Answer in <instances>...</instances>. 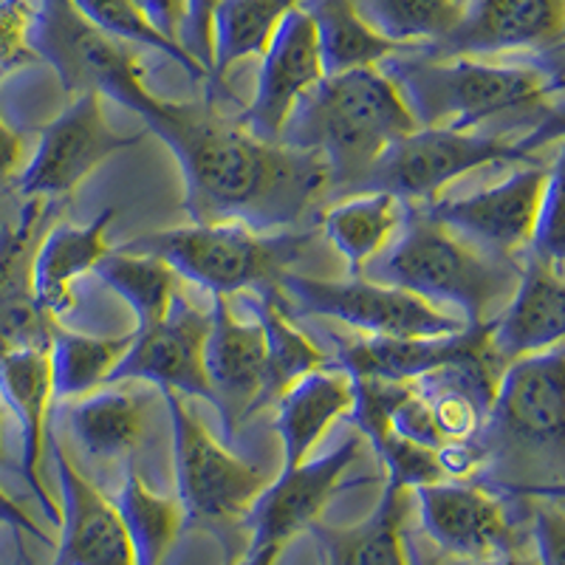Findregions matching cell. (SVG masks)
Returning <instances> with one entry per match:
<instances>
[{
	"label": "cell",
	"instance_id": "6da1fadb",
	"mask_svg": "<svg viewBox=\"0 0 565 565\" xmlns=\"http://www.w3.org/2000/svg\"><path fill=\"white\" fill-rule=\"evenodd\" d=\"M150 134L179 161L184 210L193 224H244L289 230L331 186L320 153L257 139L206 105L173 103Z\"/></svg>",
	"mask_w": 565,
	"mask_h": 565
},
{
	"label": "cell",
	"instance_id": "7a4b0ae2",
	"mask_svg": "<svg viewBox=\"0 0 565 565\" xmlns=\"http://www.w3.org/2000/svg\"><path fill=\"white\" fill-rule=\"evenodd\" d=\"M559 57L552 63H492L489 57L405 52L385 60L382 71L396 83L418 128L476 130L501 116L559 110Z\"/></svg>",
	"mask_w": 565,
	"mask_h": 565
},
{
	"label": "cell",
	"instance_id": "3957f363",
	"mask_svg": "<svg viewBox=\"0 0 565 565\" xmlns=\"http://www.w3.org/2000/svg\"><path fill=\"white\" fill-rule=\"evenodd\" d=\"M416 128L396 83L371 65L322 77L289 116L280 141L320 153L331 186L356 193L380 156Z\"/></svg>",
	"mask_w": 565,
	"mask_h": 565
},
{
	"label": "cell",
	"instance_id": "277c9868",
	"mask_svg": "<svg viewBox=\"0 0 565 565\" xmlns=\"http://www.w3.org/2000/svg\"><path fill=\"white\" fill-rule=\"evenodd\" d=\"M376 282L413 291L438 309L456 306L467 326H483L501 311L521 275V257L492 255L411 206L396 238L360 271Z\"/></svg>",
	"mask_w": 565,
	"mask_h": 565
},
{
	"label": "cell",
	"instance_id": "5b68a950",
	"mask_svg": "<svg viewBox=\"0 0 565 565\" xmlns=\"http://www.w3.org/2000/svg\"><path fill=\"white\" fill-rule=\"evenodd\" d=\"M311 232H257L244 224H190L148 232L119 249L161 257L181 280H190L212 297L277 289L300 252L311 244Z\"/></svg>",
	"mask_w": 565,
	"mask_h": 565
},
{
	"label": "cell",
	"instance_id": "8992f818",
	"mask_svg": "<svg viewBox=\"0 0 565 565\" xmlns=\"http://www.w3.org/2000/svg\"><path fill=\"white\" fill-rule=\"evenodd\" d=\"M29 45L49 63L68 94H99L141 116L145 125L164 119L173 103L148 88L145 71L122 40L99 32L71 0H38L29 23Z\"/></svg>",
	"mask_w": 565,
	"mask_h": 565
},
{
	"label": "cell",
	"instance_id": "52a82bcc",
	"mask_svg": "<svg viewBox=\"0 0 565 565\" xmlns=\"http://www.w3.org/2000/svg\"><path fill=\"white\" fill-rule=\"evenodd\" d=\"M559 134H563V116L540 122L521 139H507L483 130L416 128L393 141L380 156L360 190H385L407 206H427L441 199L452 181L472 170L507 164V161H532L534 150L543 148L548 139H559Z\"/></svg>",
	"mask_w": 565,
	"mask_h": 565
},
{
	"label": "cell",
	"instance_id": "ba28073f",
	"mask_svg": "<svg viewBox=\"0 0 565 565\" xmlns=\"http://www.w3.org/2000/svg\"><path fill=\"white\" fill-rule=\"evenodd\" d=\"M173 430L175 498L186 523L206 529H230L246 521L249 509L269 487V476L238 458L212 436L181 393L161 391Z\"/></svg>",
	"mask_w": 565,
	"mask_h": 565
},
{
	"label": "cell",
	"instance_id": "9c48e42d",
	"mask_svg": "<svg viewBox=\"0 0 565 565\" xmlns=\"http://www.w3.org/2000/svg\"><path fill=\"white\" fill-rule=\"evenodd\" d=\"M286 306L311 317H328L362 337H444L467 328L463 317L438 309L413 291L351 275L348 280L282 271L277 280Z\"/></svg>",
	"mask_w": 565,
	"mask_h": 565
},
{
	"label": "cell",
	"instance_id": "30bf717a",
	"mask_svg": "<svg viewBox=\"0 0 565 565\" xmlns=\"http://www.w3.org/2000/svg\"><path fill=\"white\" fill-rule=\"evenodd\" d=\"M141 139L145 134L122 136L110 128L99 94H77L40 130L34 156L18 175V193L43 201L68 199L99 164Z\"/></svg>",
	"mask_w": 565,
	"mask_h": 565
},
{
	"label": "cell",
	"instance_id": "8fae6325",
	"mask_svg": "<svg viewBox=\"0 0 565 565\" xmlns=\"http://www.w3.org/2000/svg\"><path fill=\"white\" fill-rule=\"evenodd\" d=\"M554 161L526 164L487 190L463 199H438L424 210L481 249L518 260L532 244L534 221L554 173Z\"/></svg>",
	"mask_w": 565,
	"mask_h": 565
},
{
	"label": "cell",
	"instance_id": "7c38bea8",
	"mask_svg": "<svg viewBox=\"0 0 565 565\" xmlns=\"http://www.w3.org/2000/svg\"><path fill=\"white\" fill-rule=\"evenodd\" d=\"M206 334H210V311L195 309L179 295L164 320L136 328L134 345L110 373L108 385L150 382L159 391L204 398L215 407V393L204 365Z\"/></svg>",
	"mask_w": 565,
	"mask_h": 565
},
{
	"label": "cell",
	"instance_id": "4fadbf2b",
	"mask_svg": "<svg viewBox=\"0 0 565 565\" xmlns=\"http://www.w3.org/2000/svg\"><path fill=\"white\" fill-rule=\"evenodd\" d=\"M563 345L503 365L487 422L512 447L559 452L563 444Z\"/></svg>",
	"mask_w": 565,
	"mask_h": 565
},
{
	"label": "cell",
	"instance_id": "5bb4252c",
	"mask_svg": "<svg viewBox=\"0 0 565 565\" xmlns=\"http://www.w3.org/2000/svg\"><path fill=\"white\" fill-rule=\"evenodd\" d=\"M565 0H472L458 26L418 54L494 57L509 52L546 54L563 49Z\"/></svg>",
	"mask_w": 565,
	"mask_h": 565
},
{
	"label": "cell",
	"instance_id": "9a60e30c",
	"mask_svg": "<svg viewBox=\"0 0 565 565\" xmlns=\"http://www.w3.org/2000/svg\"><path fill=\"white\" fill-rule=\"evenodd\" d=\"M322 77L315 23L306 9L295 7L260 54L255 97L241 110L238 122L257 139L280 141L289 116Z\"/></svg>",
	"mask_w": 565,
	"mask_h": 565
},
{
	"label": "cell",
	"instance_id": "2e32d148",
	"mask_svg": "<svg viewBox=\"0 0 565 565\" xmlns=\"http://www.w3.org/2000/svg\"><path fill=\"white\" fill-rule=\"evenodd\" d=\"M494 360L489 322L444 337H362L337 342V362L351 380L411 385L438 371Z\"/></svg>",
	"mask_w": 565,
	"mask_h": 565
},
{
	"label": "cell",
	"instance_id": "e0dca14e",
	"mask_svg": "<svg viewBox=\"0 0 565 565\" xmlns=\"http://www.w3.org/2000/svg\"><path fill=\"white\" fill-rule=\"evenodd\" d=\"M204 365L215 393V411L232 436L246 418L266 407L269 362L260 322L232 315L230 297H212Z\"/></svg>",
	"mask_w": 565,
	"mask_h": 565
},
{
	"label": "cell",
	"instance_id": "ac0fdd59",
	"mask_svg": "<svg viewBox=\"0 0 565 565\" xmlns=\"http://www.w3.org/2000/svg\"><path fill=\"white\" fill-rule=\"evenodd\" d=\"M427 537L458 559H489L518 552L503 501L467 481H438L413 489Z\"/></svg>",
	"mask_w": 565,
	"mask_h": 565
},
{
	"label": "cell",
	"instance_id": "d6986e66",
	"mask_svg": "<svg viewBox=\"0 0 565 565\" xmlns=\"http://www.w3.org/2000/svg\"><path fill=\"white\" fill-rule=\"evenodd\" d=\"M362 436H351L320 458H306L295 467H282L277 481L260 492L255 507L246 514L252 532V546H282L295 534L317 523L331 494L340 487L351 463L360 458Z\"/></svg>",
	"mask_w": 565,
	"mask_h": 565
},
{
	"label": "cell",
	"instance_id": "ffe728a7",
	"mask_svg": "<svg viewBox=\"0 0 565 565\" xmlns=\"http://www.w3.org/2000/svg\"><path fill=\"white\" fill-rule=\"evenodd\" d=\"M565 337V266L534 252L521 255L512 297L489 320V348L501 365L552 351Z\"/></svg>",
	"mask_w": 565,
	"mask_h": 565
},
{
	"label": "cell",
	"instance_id": "44dd1931",
	"mask_svg": "<svg viewBox=\"0 0 565 565\" xmlns=\"http://www.w3.org/2000/svg\"><path fill=\"white\" fill-rule=\"evenodd\" d=\"M49 447L63 494L57 521L63 534L54 565H136L116 503L74 467L54 433H49Z\"/></svg>",
	"mask_w": 565,
	"mask_h": 565
},
{
	"label": "cell",
	"instance_id": "7402d4cb",
	"mask_svg": "<svg viewBox=\"0 0 565 565\" xmlns=\"http://www.w3.org/2000/svg\"><path fill=\"white\" fill-rule=\"evenodd\" d=\"M52 201L29 199L18 221L0 226V353L49 345L57 322L40 309L32 282L38 230Z\"/></svg>",
	"mask_w": 565,
	"mask_h": 565
},
{
	"label": "cell",
	"instance_id": "603a6c76",
	"mask_svg": "<svg viewBox=\"0 0 565 565\" xmlns=\"http://www.w3.org/2000/svg\"><path fill=\"white\" fill-rule=\"evenodd\" d=\"M0 402L9 407V413L18 422L20 430V472L34 489L52 521L57 523L60 514L40 478V463H43L45 441L52 433V356L49 345L14 348V351L0 353Z\"/></svg>",
	"mask_w": 565,
	"mask_h": 565
},
{
	"label": "cell",
	"instance_id": "cb8c5ba5",
	"mask_svg": "<svg viewBox=\"0 0 565 565\" xmlns=\"http://www.w3.org/2000/svg\"><path fill=\"white\" fill-rule=\"evenodd\" d=\"M116 210L108 206L88 224H54L38 241L32 260V282L40 309L54 322L74 311V282L90 275L110 252L108 230Z\"/></svg>",
	"mask_w": 565,
	"mask_h": 565
},
{
	"label": "cell",
	"instance_id": "d4e9b609",
	"mask_svg": "<svg viewBox=\"0 0 565 565\" xmlns=\"http://www.w3.org/2000/svg\"><path fill=\"white\" fill-rule=\"evenodd\" d=\"M356 387L340 365L306 373L277 398V436L282 441V467H295L311 456L328 427L353 411Z\"/></svg>",
	"mask_w": 565,
	"mask_h": 565
},
{
	"label": "cell",
	"instance_id": "484cf974",
	"mask_svg": "<svg viewBox=\"0 0 565 565\" xmlns=\"http://www.w3.org/2000/svg\"><path fill=\"white\" fill-rule=\"evenodd\" d=\"M65 424L85 456L99 461H122L134 456L145 438L148 413L145 398L116 382L65 402Z\"/></svg>",
	"mask_w": 565,
	"mask_h": 565
},
{
	"label": "cell",
	"instance_id": "4316f807",
	"mask_svg": "<svg viewBox=\"0 0 565 565\" xmlns=\"http://www.w3.org/2000/svg\"><path fill=\"white\" fill-rule=\"evenodd\" d=\"M411 206L385 190H356L345 201L322 212V235L348 260L351 275L380 255L402 230Z\"/></svg>",
	"mask_w": 565,
	"mask_h": 565
},
{
	"label": "cell",
	"instance_id": "83f0119b",
	"mask_svg": "<svg viewBox=\"0 0 565 565\" xmlns=\"http://www.w3.org/2000/svg\"><path fill=\"white\" fill-rule=\"evenodd\" d=\"M315 23L317 49L326 77L345 71L382 65L396 54L413 52L405 45L382 38L376 29L353 7V0H302L300 3Z\"/></svg>",
	"mask_w": 565,
	"mask_h": 565
},
{
	"label": "cell",
	"instance_id": "f1b7e54d",
	"mask_svg": "<svg viewBox=\"0 0 565 565\" xmlns=\"http://www.w3.org/2000/svg\"><path fill=\"white\" fill-rule=\"evenodd\" d=\"M407 512V489L387 483L380 507L367 521L348 529H309L326 552V565H411L402 543V523Z\"/></svg>",
	"mask_w": 565,
	"mask_h": 565
},
{
	"label": "cell",
	"instance_id": "f546056e",
	"mask_svg": "<svg viewBox=\"0 0 565 565\" xmlns=\"http://www.w3.org/2000/svg\"><path fill=\"white\" fill-rule=\"evenodd\" d=\"M302 0H221L212 14L210 94L224 88V77L241 60L260 57L282 18Z\"/></svg>",
	"mask_w": 565,
	"mask_h": 565
},
{
	"label": "cell",
	"instance_id": "4dcf8cb0",
	"mask_svg": "<svg viewBox=\"0 0 565 565\" xmlns=\"http://www.w3.org/2000/svg\"><path fill=\"white\" fill-rule=\"evenodd\" d=\"M252 315L264 328L266 362H269V380H266V405L277 402L306 373L331 365L328 353L302 334L289 315V306L282 302L280 291H246Z\"/></svg>",
	"mask_w": 565,
	"mask_h": 565
},
{
	"label": "cell",
	"instance_id": "1f68e13d",
	"mask_svg": "<svg viewBox=\"0 0 565 565\" xmlns=\"http://www.w3.org/2000/svg\"><path fill=\"white\" fill-rule=\"evenodd\" d=\"M136 331L119 337L79 334L65 326H54L49 356H52L54 402H71L108 385L110 373L134 345Z\"/></svg>",
	"mask_w": 565,
	"mask_h": 565
},
{
	"label": "cell",
	"instance_id": "d6a6232c",
	"mask_svg": "<svg viewBox=\"0 0 565 565\" xmlns=\"http://www.w3.org/2000/svg\"><path fill=\"white\" fill-rule=\"evenodd\" d=\"M116 512L128 532L136 565H161L179 540L186 518L179 498L156 494L134 467L125 472V483L116 494Z\"/></svg>",
	"mask_w": 565,
	"mask_h": 565
},
{
	"label": "cell",
	"instance_id": "836d02e7",
	"mask_svg": "<svg viewBox=\"0 0 565 565\" xmlns=\"http://www.w3.org/2000/svg\"><path fill=\"white\" fill-rule=\"evenodd\" d=\"M94 275L134 309L136 322H139L136 328H148L164 320L173 309L175 297L181 295V277L161 257L148 255V252H128L116 246L99 260Z\"/></svg>",
	"mask_w": 565,
	"mask_h": 565
},
{
	"label": "cell",
	"instance_id": "e575fe53",
	"mask_svg": "<svg viewBox=\"0 0 565 565\" xmlns=\"http://www.w3.org/2000/svg\"><path fill=\"white\" fill-rule=\"evenodd\" d=\"M382 38L422 52L458 26L463 0H353Z\"/></svg>",
	"mask_w": 565,
	"mask_h": 565
},
{
	"label": "cell",
	"instance_id": "d590c367",
	"mask_svg": "<svg viewBox=\"0 0 565 565\" xmlns=\"http://www.w3.org/2000/svg\"><path fill=\"white\" fill-rule=\"evenodd\" d=\"M71 3H74V7L85 14V20H90L99 32L122 40V43L148 45V49H153V52L164 54V57L173 60L175 65H181V71L190 74L193 79H199V83H206V79H210L204 65L186 52L184 45L164 38V34L145 18V12L136 7L134 0H71Z\"/></svg>",
	"mask_w": 565,
	"mask_h": 565
},
{
	"label": "cell",
	"instance_id": "8d00e7d4",
	"mask_svg": "<svg viewBox=\"0 0 565 565\" xmlns=\"http://www.w3.org/2000/svg\"><path fill=\"white\" fill-rule=\"evenodd\" d=\"M367 441L376 450L380 461L387 469V483L398 489L413 492L416 487H427V483L447 481L444 476L441 461H438V450L424 447V444L407 441L391 433V427H380V430L367 433Z\"/></svg>",
	"mask_w": 565,
	"mask_h": 565
},
{
	"label": "cell",
	"instance_id": "74e56055",
	"mask_svg": "<svg viewBox=\"0 0 565 565\" xmlns=\"http://www.w3.org/2000/svg\"><path fill=\"white\" fill-rule=\"evenodd\" d=\"M32 3L29 0H0V83L23 65L40 63L29 45Z\"/></svg>",
	"mask_w": 565,
	"mask_h": 565
},
{
	"label": "cell",
	"instance_id": "f35d334b",
	"mask_svg": "<svg viewBox=\"0 0 565 565\" xmlns=\"http://www.w3.org/2000/svg\"><path fill=\"white\" fill-rule=\"evenodd\" d=\"M529 252L543 255L548 260L563 264V153L554 161V173L548 179L546 195L540 201L537 221H534V235Z\"/></svg>",
	"mask_w": 565,
	"mask_h": 565
},
{
	"label": "cell",
	"instance_id": "ab89813d",
	"mask_svg": "<svg viewBox=\"0 0 565 565\" xmlns=\"http://www.w3.org/2000/svg\"><path fill=\"white\" fill-rule=\"evenodd\" d=\"M218 3L221 0H186V26L181 34V45L204 65L206 74L212 71V14Z\"/></svg>",
	"mask_w": 565,
	"mask_h": 565
},
{
	"label": "cell",
	"instance_id": "60d3db41",
	"mask_svg": "<svg viewBox=\"0 0 565 565\" xmlns=\"http://www.w3.org/2000/svg\"><path fill=\"white\" fill-rule=\"evenodd\" d=\"M534 543H537L540 565H563L565 559V521L559 498L534 514Z\"/></svg>",
	"mask_w": 565,
	"mask_h": 565
},
{
	"label": "cell",
	"instance_id": "b9f144b4",
	"mask_svg": "<svg viewBox=\"0 0 565 565\" xmlns=\"http://www.w3.org/2000/svg\"><path fill=\"white\" fill-rule=\"evenodd\" d=\"M134 3L164 38L181 43L186 26V0H134Z\"/></svg>",
	"mask_w": 565,
	"mask_h": 565
},
{
	"label": "cell",
	"instance_id": "7bdbcfd3",
	"mask_svg": "<svg viewBox=\"0 0 565 565\" xmlns=\"http://www.w3.org/2000/svg\"><path fill=\"white\" fill-rule=\"evenodd\" d=\"M23 159H26V136L12 128L0 114V190H7L20 170L26 168Z\"/></svg>",
	"mask_w": 565,
	"mask_h": 565
},
{
	"label": "cell",
	"instance_id": "ee69618b",
	"mask_svg": "<svg viewBox=\"0 0 565 565\" xmlns=\"http://www.w3.org/2000/svg\"><path fill=\"white\" fill-rule=\"evenodd\" d=\"M3 523H9V526H14V529H23V532H29V534H38V537H43V534H40V529L34 526V523L26 518V512H23V509H20L18 503L12 501V498H9V494L0 489V526H3Z\"/></svg>",
	"mask_w": 565,
	"mask_h": 565
},
{
	"label": "cell",
	"instance_id": "f6af8a7d",
	"mask_svg": "<svg viewBox=\"0 0 565 565\" xmlns=\"http://www.w3.org/2000/svg\"><path fill=\"white\" fill-rule=\"evenodd\" d=\"M452 565H540L537 557L532 554H523L521 548L518 552L501 554V557H489V559H458Z\"/></svg>",
	"mask_w": 565,
	"mask_h": 565
},
{
	"label": "cell",
	"instance_id": "bcb514c9",
	"mask_svg": "<svg viewBox=\"0 0 565 565\" xmlns=\"http://www.w3.org/2000/svg\"><path fill=\"white\" fill-rule=\"evenodd\" d=\"M277 554H280V546H260V548H249L244 557L238 559L235 565H275Z\"/></svg>",
	"mask_w": 565,
	"mask_h": 565
},
{
	"label": "cell",
	"instance_id": "7dc6e473",
	"mask_svg": "<svg viewBox=\"0 0 565 565\" xmlns=\"http://www.w3.org/2000/svg\"><path fill=\"white\" fill-rule=\"evenodd\" d=\"M0 469H9L7 447H3V411H0Z\"/></svg>",
	"mask_w": 565,
	"mask_h": 565
}]
</instances>
